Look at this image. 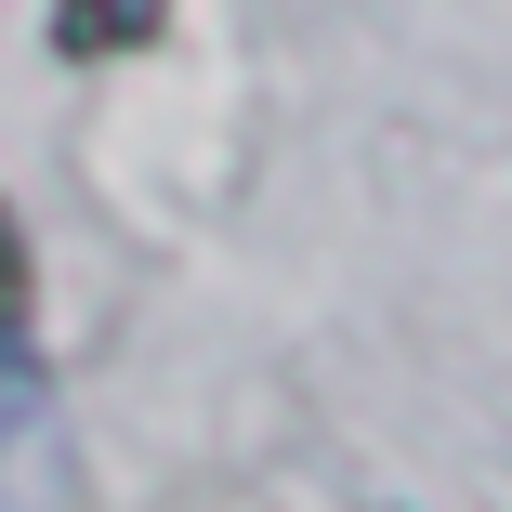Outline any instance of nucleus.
I'll use <instances>...</instances> for the list:
<instances>
[{
    "mask_svg": "<svg viewBox=\"0 0 512 512\" xmlns=\"http://www.w3.org/2000/svg\"><path fill=\"white\" fill-rule=\"evenodd\" d=\"M53 486V394L27 368V329H0V499H40Z\"/></svg>",
    "mask_w": 512,
    "mask_h": 512,
    "instance_id": "nucleus-1",
    "label": "nucleus"
},
{
    "mask_svg": "<svg viewBox=\"0 0 512 512\" xmlns=\"http://www.w3.org/2000/svg\"><path fill=\"white\" fill-rule=\"evenodd\" d=\"M158 14L171 0H53V40L66 53H132V40H158Z\"/></svg>",
    "mask_w": 512,
    "mask_h": 512,
    "instance_id": "nucleus-2",
    "label": "nucleus"
},
{
    "mask_svg": "<svg viewBox=\"0 0 512 512\" xmlns=\"http://www.w3.org/2000/svg\"><path fill=\"white\" fill-rule=\"evenodd\" d=\"M0 329H27V250H14V224H0Z\"/></svg>",
    "mask_w": 512,
    "mask_h": 512,
    "instance_id": "nucleus-3",
    "label": "nucleus"
}]
</instances>
